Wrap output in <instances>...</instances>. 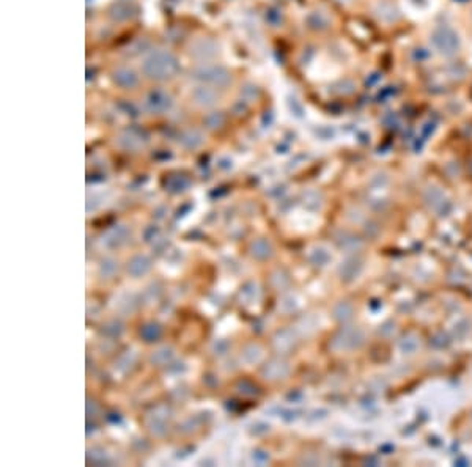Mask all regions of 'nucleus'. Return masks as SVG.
Here are the masks:
<instances>
[{
	"label": "nucleus",
	"mask_w": 472,
	"mask_h": 467,
	"mask_svg": "<svg viewBox=\"0 0 472 467\" xmlns=\"http://www.w3.org/2000/svg\"><path fill=\"white\" fill-rule=\"evenodd\" d=\"M176 70V60L170 52H153L143 61V71L153 79L162 80L172 76V73Z\"/></svg>",
	"instance_id": "f257e3e1"
},
{
	"label": "nucleus",
	"mask_w": 472,
	"mask_h": 467,
	"mask_svg": "<svg viewBox=\"0 0 472 467\" xmlns=\"http://www.w3.org/2000/svg\"><path fill=\"white\" fill-rule=\"evenodd\" d=\"M431 43L443 55H455L460 49L458 34L452 27H437L431 35Z\"/></svg>",
	"instance_id": "f03ea898"
},
{
	"label": "nucleus",
	"mask_w": 472,
	"mask_h": 467,
	"mask_svg": "<svg viewBox=\"0 0 472 467\" xmlns=\"http://www.w3.org/2000/svg\"><path fill=\"white\" fill-rule=\"evenodd\" d=\"M191 54H194L195 57H200V58H211V57H214L217 54V47H216V44L213 41L205 40V46H202V47L194 46Z\"/></svg>",
	"instance_id": "7ed1b4c3"
}]
</instances>
